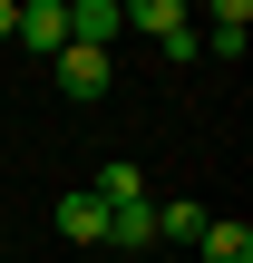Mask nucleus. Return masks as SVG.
<instances>
[{
    "label": "nucleus",
    "mask_w": 253,
    "mask_h": 263,
    "mask_svg": "<svg viewBox=\"0 0 253 263\" xmlns=\"http://www.w3.org/2000/svg\"><path fill=\"white\" fill-rule=\"evenodd\" d=\"M107 88H117V68H107V49H78V39H68V49H59V98H78V107H98Z\"/></svg>",
    "instance_id": "1"
},
{
    "label": "nucleus",
    "mask_w": 253,
    "mask_h": 263,
    "mask_svg": "<svg viewBox=\"0 0 253 263\" xmlns=\"http://www.w3.org/2000/svg\"><path fill=\"white\" fill-rule=\"evenodd\" d=\"M20 39L59 59V49H68V0H20Z\"/></svg>",
    "instance_id": "2"
},
{
    "label": "nucleus",
    "mask_w": 253,
    "mask_h": 263,
    "mask_svg": "<svg viewBox=\"0 0 253 263\" xmlns=\"http://www.w3.org/2000/svg\"><path fill=\"white\" fill-rule=\"evenodd\" d=\"M59 234H78V244H107V205H98L88 185H68V195H59Z\"/></svg>",
    "instance_id": "3"
},
{
    "label": "nucleus",
    "mask_w": 253,
    "mask_h": 263,
    "mask_svg": "<svg viewBox=\"0 0 253 263\" xmlns=\"http://www.w3.org/2000/svg\"><path fill=\"white\" fill-rule=\"evenodd\" d=\"M117 29H127V20H117V0H68V39H78V49H107Z\"/></svg>",
    "instance_id": "4"
},
{
    "label": "nucleus",
    "mask_w": 253,
    "mask_h": 263,
    "mask_svg": "<svg viewBox=\"0 0 253 263\" xmlns=\"http://www.w3.org/2000/svg\"><path fill=\"white\" fill-rule=\"evenodd\" d=\"M117 20H127V29H146V39L166 49V39L185 29V0H117Z\"/></svg>",
    "instance_id": "5"
},
{
    "label": "nucleus",
    "mask_w": 253,
    "mask_h": 263,
    "mask_svg": "<svg viewBox=\"0 0 253 263\" xmlns=\"http://www.w3.org/2000/svg\"><path fill=\"white\" fill-rule=\"evenodd\" d=\"M107 244H156V205H146V195L107 205Z\"/></svg>",
    "instance_id": "6"
},
{
    "label": "nucleus",
    "mask_w": 253,
    "mask_h": 263,
    "mask_svg": "<svg viewBox=\"0 0 253 263\" xmlns=\"http://www.w3.org/2000/svg\"><path fill=\"white\" fill-rule=\"evenodd\" d=\"M195 254H205V263H253V224H205Z\"/></svg>",
    "instance_id": "7"
},
{
    "label": "nucleus",
    "mask_w": 253,
    "mask_h": 263,
    "mask_svg": "<svg viewBox=\"0 0 253 263\" xmlns=\"http://www.w3.org/2000/svg\"><path fill=\"white\" fill-rule=\"evenodd\" d=\"M88 195H98V205H127V195H146V176H137V166H127V156H107V166H98V185H88Z\"/></svg>",
    "instance_id": "8"
},
{
    "label": "nucleus",
    "mask_w": 253,
    "mask_h": 263,
    "mask_svg": "<svg viewBox=\"0 0 253 263\" xmlns=\"http://www.w3.org/2000/svg\"><path fill=\"white\" fill-rule=\"evenodd\" d=\"M205 224H215L205 205H156V244H195Z\"/></svg>",
    "instance_id": "9"
},
{
    "label": "nucleus",
    "mask_w": 253,
    "mask_h": 263,
    "mask_svg": "<svg viewBox=\"0 0 253 263\" xmlns=\"http://www.w3.org/2000/svg\"><path fill=\"white\" fill-rule=\"evenodd\" d=\"M205 20H215V39H244V20H253V0H205Z\"/></svg>",
    "instance_id": "10"
},
{
    "label": "nucleus",
    "mask_w": 253,
    "mask_h": 263,
    "mask_svg": "<svg viewBox=\"0 0 253 263\" xmlns=\"http://www.w3.org/2000/svg\"><path fill=\"white\" fill-rule=\"evenodd\" d=\"M0 39H20V0H0Z\"/></svg>",
    "instance_id": "11"
}]
</instances>
